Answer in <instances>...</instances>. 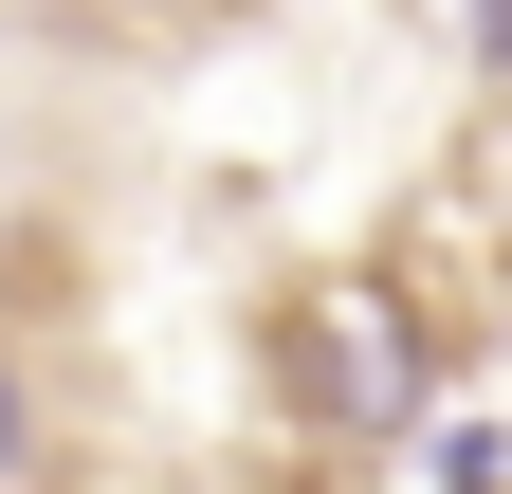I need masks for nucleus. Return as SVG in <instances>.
I'll return each instance as SVG.
<instances>
[{
    "instance_id": "nucleus-2",
    "label": "nucleus",
    "mask_w": 512,
    "mask_h": 494,
    "mask_svg": "<svg viewBox=\"0 0 512 494\" xmlns=\"http://www.w3.org/2000/svg\"><path fill=\"white\" fill-rule=\"evenodd\" d=\"M37 458H55V421H37V366L0 348V494H37Z\"/></svg>"
},
{
    "instance_id": "nucleus-3",
    "label": "nucleus",
    "mask_w": 512,
    "mask_h": 494,
    "mask_svg": "<svg viewBox=\"0 0 512 494\" xmlns=\"http://www.w3.org/2000/svg\"><path fill=\"white\" fill-rule=\"evenodd\" d=\"M476 55H494V74H512V0H476Z\"/></svg>"
},
{
    "instance_id": "nucleus-1",
    "label": "nucleus",
    "mask_w": 512,
    "mask_h": 494,
    "mask_svg": "<svg viewBox=\"0 0 512 494\" xmlns=\"http://www.w3.org/2000/svg\"><path fill=\"white\" fill-rule=\"evenodd\" d=\"M293 385H311L330 440H403L421 421V330L384 312V293H311L293 312Z\"/></svg>"
}]
</instances>
